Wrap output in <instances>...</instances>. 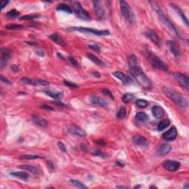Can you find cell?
Listing matches in <instances>:
<instances>
[{
  "instance_id": "6da1fadb",
  "label": "cell",
  "mask_w": 189,
  "mask_h": 189,
  "mask_svg": "<svg viewBox=\"0 0 189 189\" xmlns=\"http://www.w3.org/2000/svg\"><path fill=\"white\" fill-rule=\"evenodd\" d=\"M130 72L132 75L135 77V79L137 80L140 85L143 87L146 90H149L151 88V81L148 76L145 74L141 67L138 66V64L133 66H129Z\"/></svg>"
},
{
  "instance_id": "7a4b0ae2",
  "label": "cell",
  "mask_w": 189,
  "mask_h": 189,
  "mask_svg": "<svg viewBox=\"0 0 189 189\" xmlns=\"http://www.w3.org/2000/svg\"><path fill=\"white\" fill-rule=\"evenodd\" d=\"M150 4H151L152 9L156 12V13L157 14L158 17L160 19V21L165 24L167 27V28L170 30L171 32H172L173 33H174L176 36H178L179 38H181L180 36H179V33H178L177 30L176 29V27L174 26V24H172L171 21H170V19H168V17L167 16V15L164 13L163 10L161 8L160 6L157 4L155 1H150Z\"/></svg>"
},
{
  "instance_id": "3957f363",
  "label": "cell",
  "mask_w": 189,
  "mask_h": 189,
  "mask_svg": "<svg viewBox=\"0 0 189 189\" xmlns=\"http://www.w3.org/2000/svg\"><path fill=\"white\" fill-rule=\"evenodd\" d=\"M163 92L164 94L166 95L171 101H173L174 104L178 105L180 107H185L188 106V101L184 98L182 95H181L179 93H176L172 89L167 87H163Z\"/></svg>"
},
{
  "instance_id": "277c9868",
  "label": "cell",
  "mask_w": 189,
  "mask_h": 189,
  "mask_svg": "<svg viewBox=\"0 0 189 189\" xmlns=\"http://www.w3.org/2000/svg\"><path fill=\"white\" fill-rule=\"evenodd\" d=\"M68 31H78L81 33H91V34L95 35L98 36H108L110 34V31L108 30H98L96 29L88 28V27H71L67 28Z\"/></svg>"
},
{
  "instance_id": "5b68a950",
  "label": "cell",
  "mask_w": 189,
  "mask_h": 189,
  "mask_svg": "<svg viewBox=\"0 0 189 189\" xmlns=\"http://www.w3.org/2000/svg\"><path fill=\"white\" fill-rule=\"evenodd\" d=\"M146 55L152 67L157 69V70H163V71H167L168 70V67H167L166 64L163 61H161L160 58L158 56H157L154 53L151 51H147Z\"/></svg>"
},
{
  "instance_id": "8992f818",
  "label": "cell",
  "mask_w": 189,
  "mask_h": 189,
  "mask_svg": "<svg viewBox=\"0 0 189 189\" xmlns=\"http://www.w3.org/2000/svg\"><path fill=\"white\" fill-rule=\"evenodd\" d=\"M120 6H121V10L123 16L129 23H131V24L133 23L134 13L129 4L126 1H120Z\"/></svg>"
},
{
  "instance_id": "52a82bcc",
  "label": "cell",
  "mask_w": 189,
  "mask_h": 189,
  "mask_svg": "<svg viewBox=\"0 0 189 189\" xmlns=\"http://www.w3.org/2000/svg\"><path fill=\"white\" fill-rule=\"evenodd\" d=\"M73 7H74V10L76 15L80 18V19L86 20V21L90 20V16L88 13V12L86 10H84V9L81 7V4H80L79 2H75L74 4H73Z\"/></svg>"
},
{
  "instance_id": "ba28073f",
  "label": "cell",
  "mask_w": 189,
  "mask_h": 189,
  "mask_svg": "<svg viewBox=\"0 0 189 189\" xmlns=\"http://www.w3.org/2000/svg\"><path fill=\"white\" fill-rule=\"evenodd\" d=\"M173 77L181 87L188 90L189 88V80L188 76L180 73H175L173 74Z\"/></svg>"
},
{
  "instance_id": "9c48e42d",
  "label": "cell",
  "mask_w": 189,
  "mask_h": 189,
  "mask_svg": "<svg viewBox=\"0 0 189 189\" xmlns=\"http://www.w3.org/2000/svg\"><path fill=\"white\" fill-rule=\"evenodd\" d=\"M21 81L24 84H27V85L31 86H47L49 85V83L47 81H44V80H35L31 79V78H27V77H23L21 78Z\"/></svg>"
},
{
  "instance_id": "30bf717a",
  "label": "cell",
  "mask_w": 189,
  "mask_h": 189,
  "mask_svg": "<svg viewBox=\"0 0 189 189\" xmlns=\"http://www.w3.org/2000/svg\"><path fill=\"white\" fill-rule=\"evenodd\" d=\"M163 167L169 171H175L180 167V163L176 160H165L162 163Z\"/></svg>"
},
{
  "instance_id": "8fae6325",
  "label": "cell",
  "mask_w": 189,
  "mask_h": 189,
  "mask_svg": "<svg viewBox=\"0 0 189 189\" xmlns=\"http://www.w3.org/2000/svg\"><path fill=\"white\" fill-rule=\"evenodd\" d=\"M68 132L70 134L72 135H77L79 137H86L87 136V133L84 131L83 129L81 127L78 126L74 125V124H71L68 126Z\"/></svg>"
},
{
  "instance_id": "7c38bea8",
  "label": "cell",
  "mask_w": 189,
  "mask_h": 189,
  "mask_svg": "<svg viewBox=\"0 0 189 189\" xmlns=\"http://www.w3.org/2000/svg\"><path fill=\"white\" fill-rule=\"evenodd\" d=\"M176 136H177V130H176V129L174 126H173L170 129H168V131H166L163 134L162 138L165 140L171 141L176 139Z\"/></svg>"
},
{
  "instance_id": "4fadbf2b",
  "label": "cell",
  "mask_w": 189,
  "mask_h": 189,
  "mask_svg": "<svg viewBox=\"0 0 189 189\" xmlns=\"http://www.w3.org/2000/svg\"><path fill=\"white\" fill-rule=\"evenodd\" d=\"M145 35L146 36V37H148L150 40L154 43V44H156L158 47H160L161 46V42L160 40L159 37H158L157 34L154 31L151 29H149L146 31L145 32Z\"/></svg>"
},
{
  "instance_id": "5bb4252c",
  "label": "cell",
  "mask_w": 189,
  "mask_h": 189,
  "mask_svg": "<svg viewBox=\"0 0 189 189\" xmlns=\"http://www.w3.org/2000/svg\"><path fill=\"white\" fill-rule=\"evenodd\" d=\"M10 56V51L7 49L2 48L1 50V58H0V67L4 68L7 64V60Z\"/></svg>"
},
{
  "instance_id": "9a60e30c",
  "label": "cell",
  "mask_w": 189,
  "mask_h": 189,
  "mask_svg": "<svg viewBox=\"0 0 189 189\" xmlns=\"http://www.w3.org/2000/svg\"><path fill=\"white\" fill-rule=\"evenodd\" d=\"M90 101L92 104H93L95 106H98V107H107L109 105L108 102L107 101L100 98V97L95 96V95H93V96L90 97Z\"/></svg>"
},
{
  "instance_id": "2e32d148",
  "label": "cell",
  "mask_w": 189,
  "mask_h": 189,
  "mask_svg": "<svg viewBox=\"0 0 189 189\" xmlns=\"http://www.w3.org/2000/svg\"><path fill=\"white\" fill-rule=\"evenodd\" d=\"M113 75L118 79L121 80L124 84H130L131 83H132V79L130 78L129 76H128L127 75L124 74V73H121V72L117 71L113 73Z\"/></svg>"
},
{
  "instance_id": "e0dca14e",
  "label": "cell",
  "mask_w": 189,
  "mask_h": 189,
  "mask_svg": "<svg viewBox=\"0 0 189 189\" xmlns=\"http://www.w3.org/2000/svg\"><path fill=\"white\" fill-rule=\"evenodd\" d=\"M171 151V146L168 143H163L161 144L158 147L157 150V154L158 156L162 157L168 154Z\"/></svg>"
},
{
  "instance_id": "ac0fdd59",
  "label": "cell",
  "mask_w": 189,
  "mask_h": 189,
  "mask_svg": "<svg viewBox=\"0 0 189 189\" xmlns=\"http://www.w3.org/2000/svg\"><path fill=\"white\" fill-rule=\"evenodd\" d=\"M93 4L97 16H98L99 19H103V18L104 17L105 13H104V8H103L102 5L101 4V2L98 1H93Z\"/></svg>"
},
{
  "instance_id": "d6986e66",
  "label": "cell",
  "mask_w": 189,
  "mask_h": 189,
  "mask_svg": "<svg viewBox=\"0 0 189 189\" xmlns=\"http://www.w3.org/2000/svg\"><path fill=\"white\" fill-rule=\"evenodd\" d=\"M167 45H168V47L171 53L176 57V58H179V56H180V51H179V49L178 48L177 45L172 41H168Z\"/></svg>"
},
{
  "instance_id": "ffe728a7",
  "label": "cell",
  "mask_w": 189,
  "mask_h": 189,
  "mask_svg": "<svg viewBox=\"0 0 189 189\" xmlns=\"http://www.w3.org/2000/svg\"><path fill=\"white\" fill-rule=\"evenodd\" d=\"M32 120L36 125L41 127H47L48 126V122L44 118L38 116L37 115H32Z\"/></svg>"
},
{
  "instance_id": "44dd1931",
  "label": "cell",
  "mask_w": 189,
  "mask_h": 189,
  "mask_svg": "<svg viewBox=\"0 0 189 189\" xmlns=\"http://www.w3.org/2000/svg\"><path fill=\"white\" fill-rule=\"evenodd\" d=\"M133 141L140 146H147L149 144L148 140L142 135H135L132 138Z\"/></svg>"
},
{
  "instance_id": "7402d4cb",
  "label": "cell",
  "mask_w": 189,
  "mask_h": 189,
  "mask_svg": "<svg viewBox=\"0 0 189 189\" xmlns=\"http://www.w3.org/2000/svg\"><path fill=\"white\" fill-rule=\"evenodd\" d=\"M151 112L154 116L157 119L162 118L164 116V115H165V110H163V107H160V106H154V107H153V108L151 109Z\"/></svg>"
},
{
  "instance_id": "603a6c76",
  "label": "cell",
  "mask_w": 189,
  "mask_h": 189,
  "mask_svg": "<svg viewBox=\"0 0 189 189\" xmlns=\"http://www.w3.org/2000/svg\"><path fill=\"white\" fill-rule=\"evenodd\" d=\"M170 5H171V7L172 8H173L174 10L175 11H176V13H177L178 15H179V17L181 18V19H182V21H183V22L185 24V25L188 26V19H187L186 16H185V14H184V13H183V12L182 11V10H181V9L179 8V7H178L177 5H176V4H173V3H171Z\"/></svg>"
},
{
  "instance_id": "cb8c5ba5",
  "label": "cell",
  "mask_w": 189,
  "mask_h": 189,
  "mask_svg": "<svg viewBox=\"0 0 189 189\" xmlns=\"http://www.w3.org/2000/svg\"><path fill=\"white\" fill-rule=\"evenodd\" d=\"M49 38L51 39L53 41H54L55 43H56V44H59V45L61 46L66 45L65 41L61 38V36H60L58 33H53V34L50 35V36H49Z\"/></svg>"
},
{
  "instance_id": "d4e9b609",
  "label": "cell",
  "mask_w": 189,
  "mask_h": 189,
  "mask_svg": "<svg viewBox=\"0 0 189 189\" xmlns=\"http://www.w3.org/2000/svg\"><path fill=\"white\" fill-rule=\"evenodd\" d=\"M19 168L23 170L27 171L30 172L33 174L35 175H38L39 174V170L36 167L33 166V165H21L19 166Z\"/></svg>"
},
{
  "instance_id": "484cf974",
  "label": "cell",
  "mask_w": 189,
  "mask_h": 189,
  "mask_svg": "<svg viewBox=\"0 0 189 189\" xmlns=\"http://www.w3.org/2000/svg\"><path fill=\"white\" fill-rule=\"evenodd\" d=\"M10 175L12 176H14L16 177L19 178V179H22V180L27 181L29 179V175L27 174L26 172L23 171H13L10 173Z\"/></svg>"
},
{
  "instance_id": "4316f807",
  "label": "cell",
  "mask_w": 189,
  "mask_h": 189,
  "mask_svg": "<svg viewBox=\"0 0 189 189\" xmlns=\"http://www.w3.org/2000/svg\"><path fill=\"white\" fill-rule=\"evenodd\" d=\"M87 56L89 58H90V60H91L93 62H94L95 64H96L98 66H104V62L102 61L101 59H100L99 58H98L96 56H95V55H93L91 54V53H87Z\"/></svg>"
},
{
  "instance_id": "83f0119b",
  "label": "cell",
  "mask_w": 189,
  "mask_h": 189,
  "mask_svg": "<svg viewBox=\"0 0 189 189\" xmlns=\"http://www.w3.org/2000/svg\"><path fill=\"white\" fill-rule=\"evenodd\" d=\"M44 93L48 95V96L51 97L52 98H54V99H60V98L63 97V93H59V92H53L50 91V90H45Z\"/></svg>"
},
{
  "instance_id": "f1b7e54d",
  "label": "cell",
  "mask_w": 189,
  "mask_h": 189,
  "mask_svg": "<svg viewBox=\"0 0 189 189\" xmlns=\"http://www.w3.org/2000/svg\"><path fill=\"white\" fill-rule=\"evenodd\" d=\"M56 10H59V11L65 12V13H73V9L70 7H69V5H67V4H60V5L57 7Z\"/></svg>"
},
{
  "instance_id": "f546056e",
  "label": "cell",
  "mask_w": 189,
  "mask_h": 189,
  "mask_svg": "<svg viewBox=\"0 0 189 189\" xmlns=\"http://www.w3.org/2000/svg\"><path fill=\"white\" fill-rule=\"evenodd\" d=\"M170 125V121L168 120H163L161 122L159 123L157 126V130L159 132L163 131V130L165 129L166 128H168V126Z\"/></svg>"
},
{
  "instance_id": "4dcf8cb0",
  "label": "cell",
  "mask_w": 189,
  "mask_h": 189,
  "mask_svg": "<svg viewBox=\"0 0 189 189\" xmlns=\"http://www.w3.org/2000/svg\"><path fill=\"white\" fill-rule=\"evenodd\" d=\"M135 118L140 122H146L149 120V116L145 113H138L135 115Z\"/></svg>"
},
{
  "instance_id": "1f68e13d",
  "label": "cell",
  "mask_w": 189,
  "mask_h": 189,
  "mask_svg": "<svg viewBox=\"0 0 189 189\" xmlns=\"http://www.w3.org/2000/svg\"><path fill=\"white\" fill-rule=\"evenodd\" d=\"M134 98H135V96H134L132 93H126V94L123 95L122 101L125 104H129V103H130L132 101Z\"/></svg>"
},
{
  "instance_id": "d6a6232c",
  "label": "cell",
  "mask_w": 189,
  "mask_h": 189,
  "mask_svg": "<svg viewBox=\"0 0 189 189\" xmlns=\"http://www.w3.org/2000/svg\"><path fill=\"white\" fill-rule=\"evenodd\" d=\"M135 104L139 108H145V107H146L148 106L149 103L148 101H146L144 99H138L136 101Z\"/></svg>"
},
{
  "instance_id": "836d02e7",
  "label": "cell",
  "mask_w": 189,
  "mask_h": 189,
  "mask_svg": "<svg viewBox=\"0 0 189 189\" xmlns=\"http://www.w3.org/2000/svg\"><path fill=\"white\" fill-rule=\"evenodd\" d=\"M70 182L73 185H74L75 187L78 188H87V187L86 185H84V184L81 182H80L79 180H76V179H70Z\"/></svg>"
},
{
  "instance_id": "e575fe53",
  "label": "cell",
  "mask_w": 189,
  "mask_h": 189,
  "mask_svg": "<svg viewBox=\"0 0 189 189\" xmlns=\"http://www.w3.org/2000/svg\"><path fill=\"white\" fill-rule=\"evenodd\" d=\"M21 160H36L38 158H41V157L38 156V155H32V154H26L22 155L20 157Z\"/></svg>"
},
{
  "instance_id": "d590c367",
  "label": "cell",
  "mask_w": 189,
  "mask_h": 189,
  "mask_svg": "<svg viewBox=\"0 0 189 189\" xmlns=\"http://www.w3.org/2000/svg\"><path fill=\"white\" fill-rule=\"evenodd\" d=\"M6 29L10 30H21V29L24 28V26L20 25V24H10V25H7L5 27Z\"/></svg>"
},
{
  "instance_id": "8d00e7d4",
  "label": "cell",
  "mask_w": 189,
  "mask_h": 189,
  "mask_svg": "<svg viewBox=\"0 0 189 189\" xmlns=\"http://www.w3.org/2000/svg\"><path fill=\"white\" fill-rule=\"evenodd\" d=\"M126 116V109L124 107H121L119 110H118V114H117V117L119 119H124Z\"/></svg>"
},
{
  "instance_id": "74e56055",
  "label": "cell",
  "mask_w": 189,
  "mask_h": 189,
  "mask_svg": "<svg viewBox=\"0 0 189 189\" xmlns=\"http://www.w3.org/2000/svg\"><path fill=\"white\" fill-rule=\"evenodd\" d=\"M19 15V12L17 11L16 10H11L10 11L7 12V16L8 18H15L17 17Z\"/></svg>"
},
{
  "instance_id": "f35d334b",
  "label": "cell",
  "mask_w": 189,
  "mask_h": 189,
  "mask_svg": "<svg viewBox=\"0 0 189 189\" xmlns=\"http://www.w3.org/2000/svg\"><path fill=\"white\" fill-rule=\"evenodd\" d=\"M64 85H66L67 87H68L70 89H76L78 87V86L77 85V84H74V83L73 82H70V81H64Z\"/></svg>"
},
{
  "instance_id": "ab89813d",
  "label": "cell",
  "mask_w": 189,
  "mask_h": 189,
  "mask_svg": "<svg viewBox=\"0 0 189 189\" xmlns=\"http://www.w3.org/2000/svg\"><path fill=\"white\" fill-rule=\"evenodd\" d=\"M138 64V61H137V58L135 55H132L129 57V66H133Z\"/></svg>"
},
{
  "instance_id": "60d3db41",
  "label": "cell",
  "mask_w": 189,
  "mask_h": 189,
  "mask_svg": "<svg viewBox=\"0 0 189 189\" xmlns=\"http://www.w3.org/2000/svg\"><path fill=\"white\" fill-rule=\"evenodd\" d=\"M57 144H58V148L61 149V151H62L63 152H67V149H66L65 145H64L61 141H58V142L57 143Z\"/></svg>"
},
{
  "instance_id": "b9f144b4",
  "label": "cell",
  "mask_w": 189,
  "mask_h": 189,
  "mask_svg": "<svg viewBox=\"0 0 189 189\" xmlns=\"http://www.w3.org/2000/svg\"><path fill=\"white\" fill-rule=\"evenodd\" d=\"M38 16H22V17L20 18V20L23 21V20H32V19H37Z\"/></svg>"
},
{
  "instance_id": "7bdbcfd3",
  "label": "cell",
  "mask_w": 189,
  "mask_h": 189,
  "mask_svg": "<svg viewBox=\"0 0 189 189\" xmlns=\"http://www.w3.org/2000/svg\"><path fill=\"white\" fill-rule=\"evenodd\" d=\"M68 59H69V61H70V63H71V64H73V65L74 66V67H78V62H77V61H76V59H75L74 58H73V57L69 56V57H68Z\"/></svg>"
},
{
  "instance_id": "ee69618b",
  "label": "cell",
  "mask_w": 189,
  "mask_h": 189,
  "mask_svg": "<svg viewBox=\"0 0 189 189\" xmlns=\"http://www.w3.org/2000/svg\"><path fill=\"white\" fill-rule=\"evenodd\" d=\"M102 93H104V95H107V96H109L110 98H113V99H114V96L113 95V94H112V93L110 91V90H107V89H104V90H102Z\"/></svg>"
},
{
  "instance_id": "f6af8a7d",
  "label": "cell",
  "mask_w": 189,
  "mask_h": 189,
  "mask_svg": "<svg viewBox=\"0 0 189 189\" xmlns=\"http://www.w3.org/2000/svg\"><path fill=\"white\" fill-rule=\"evenodd\" d=\"M88 47H90V48L92 49V50H95V52H99L100 50H101V48H100V47H98V45H96V44H92V45H89Z\"/></svg>"
},
{
  "instance_id": "bcb514c9",
  "label": "cell",
  "mask_w": 189,
  "mask_h": 189,
  "mask_svg": "<svg viewBox=\"0 0 189 189\" xmlns=\"http://www.w3.org/2000/svg\"><path fill=\"white\" fill-rule=\"evenodd\" d=\"M1 82L4 84H7V85H11V82L9 81L7 78H4L3 76H1Z\"/></svg>"
},
{
  "instance_id": "7dc6e473",
  "label": "cell",
  "mask_w": 189,
  "mask_h": 189,
  "mask_svg": "<svg viewBox=\"0 0 189 189\" xmlns=\"http://www.w3.org/2000/svg\"><path fill=\"white\" fill-rule=\"evenodd\" d=\"M36 53L38 55V56H41V57H43V56H44V51H43V50H41V49H37V50H36Z\"/></svg>"
},
{
  "instance_id": "c3c4849f",
  "label": "cell",
  "mask_w": 189,
  "mask_h": 189,
  "mask_svg": "<svg viewBox=\"0 0 189 189\" xmlns=\"http://www.w3.org/2000/svg\"><path fill=\"white\" fill-rule=\"evenodd\" d=\"M93 154H94L95 155H98V156H100V157H104V154H103L101 151H100L99 150H95V151L93 152Z\"/></svg>"
},
{
  "instance_id": "681fc988",
  "label": "cell",
  "mask_w": 189,
  "mask_h": 189,
  "mask_svg": "<svg viewBox=\"0 0 189 189\" xmlns=\"http://www.w3.org/2000/svg\"><path fill=\"white\" fill-rule=\"evenodd\" d=\"M41 107L44 109H45V110H54V109L52 108L51 107H50V106H48V105H45V104H44V105L41 106Z\"/></svg>"
},
{
  "instance_id": "f907efd6",
  "label": "cell",
  "mask_w": 189,
  "mask_h": 189,
  "mask_svg": "<svg viewBox=\"0 0 189 189\" xmlns=\"http://www.w3.org/2000/svg\"><path fill=\"white\" fill-rule=\"evenodd\" d=\"M8 3H9V1H3L2 2H1V9L4 8V7H5V6L7 5V4H8Z\"/></svg>"
},
{
  "instance_id": "816d5d0a",
  "label": "cell",
  "mask_w": 189,
  "mask_h": 189,
  "mask_svg": "<svg viewBox=\"0 0 189 189\" xmlns=\"http://www.w3.org/2000/svg\"><path fill=\"white\" fill-rule=\"evenodd\" d=\"M11 69H12V70H13L14 72L19 71V67H18L17 66H16V65H13V66H12Z\"/></svg>"
},
{
  "instance_id": "f5cc1de1",
  "label": "cell",
  "mask_w": 189,
  "mask_h": 189,
  "mask_svg": "<svg viewBox=\"0 0 189 189\" xmlns=\"http://www.w3.org/2000/svg\"><path fill=\"white\" fill-rule=\"evenodd\" d=\"M55 103H56V104H58V105H60V106H61V107H64V104H62V103H61V101H57V102H55Z\"/></svg>"
},
{
  "instance_id": "db71d44e",
  "label": "cell",
  "mask_w": 189,
  "mask_h": 189,
  "mask_svg": "<svg viewBox=\"0 0 189 189\" xmlns=\"http://www.w3.org/2000/svg\"><path fill=\"white\" fill-rule=\"evenodd\" d=\"M104 142V141H102V140H98V141H96V143L98 144H99V145H104V143H103Z\"/></svg>"
},
{
  "instance_id": "11a10c76",
  "label": "cell",
  "mask_w": 189,
  "mask_h": 189,
  "mask_svg": "<svg viewBox=\"0 0 189 189\" xmlns=\"http://www.w3.org/2000/svg\"><path fill=\"white\" fill-rule=\"evenodd\" d=\"M117 188H128V187H126V186H121V185H118V186H117Z\"/></svg>"
},
{
  "instance_id": "9f6ffc18",
  "label": "cell",
  "mask_w": 189,
  "mask_h": 189,
  "mask_svg": "<svg viewBox=\"0 0 189 189\" xmlns=\"http://www.w3.org/2000/svg\"><path fill=\"white\" fill-rule=\"evenodd\" d=\"M141 185H137V186L134 187V188H140Z\"/></svg>"
}]
</instances>
